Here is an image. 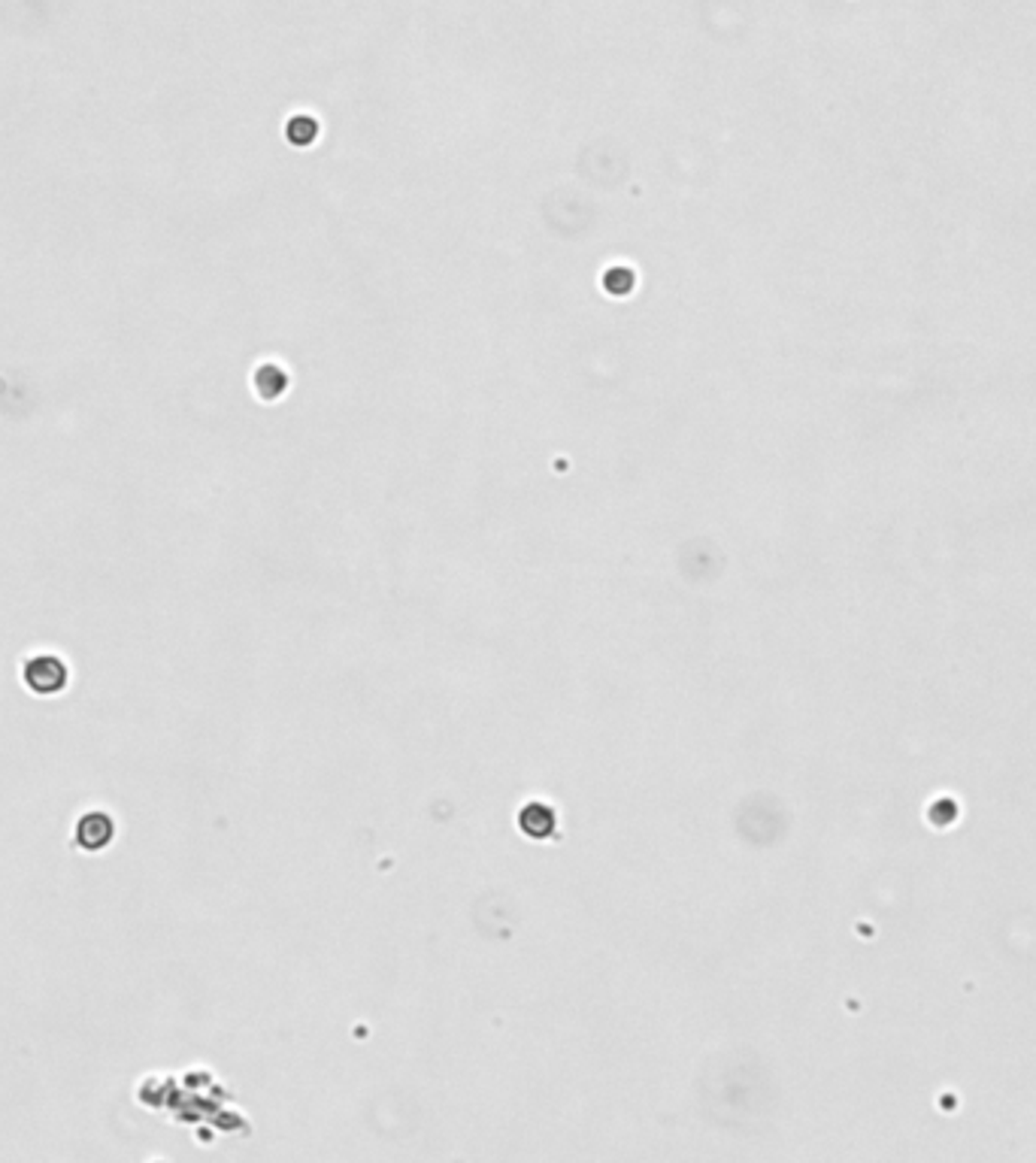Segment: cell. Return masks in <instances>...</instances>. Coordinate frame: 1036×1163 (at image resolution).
<instances>
[{"label": "cell", "mask_w": 1036, "mask_h": 1163, "mask_svg": "<svg viewBox=\"0 0 1036 1163\" xmlns=\"http://www.w3.org/2000/svg\"><path fill=\"white\" fill-rule=\"evenodd\" d=\"M22 682L40 697L61 694L70 682V667L61 655H31L22 664Z\"/></svg>", "instance_id": "cell-1"}, {"label": "cell", "mask_w": 1036, "mask_h": 1163, "mask_svg": "<svg viewBox=\"0 0 1036 1163\" xmlns=\"http://www.w3.org/2000/svg\"><path fill=\"white\" fill-rule=\"evenodd\" d=\"M74 839L82 852H104L115 839V822L107 812H85L74 827Z\"/></svg>", "instance_id": "cell-2"}]
</instances>
